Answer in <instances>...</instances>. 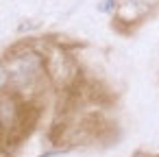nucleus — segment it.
Segmentation results:
<instances>
[{"mask_svg": "<svg viewBox=\"0 0 159 157\" xmlns=\"http://www.w3.org/2000/svg\"><path fill=\"white\" fill-rule=\"evenodd\" d=\"M44 70H46L44 59H42L37 53L29 50V53H24V55H20V57L13 59V66H11V81H13L18 87H31L35 81H39V79L44 76Z\"/></svg>", "mask_w": 159, "mask_h": 157, "instance_id": "f257e3e1", "label": "nucleus"}, {"mask_svg": "<svg viewBox=\"0 0 159 157\" xmlns=\"http://www.w3.org/2000/svg\"><path fill=\"white\" fill-rule=\"evenodd\" d=\"M7 83H9V70L5 66H0V90H2Z\"/></svg>", "mask_w": 159, "mask_h": 157, "instance_id": "f03ea898", "label": "nucleus"}, {"mask_svg": "<svg viewBox=\"0 0 159 157\" xmlns=\"http://www.w3.org/2000/svg\"><path fill=\"white\" fill-rule=\"evenodd\" d=\"M98 9H100V11H111V9H113V0H102Z\"/></svg>", "mask_w": 159, "mask_h": 157, "instance_id": "7ed1b4c3", "label": "nucleus"}, {"mask_svg": "<svg viewBox=\"0 0 159 157\" xmlns=\"http://www.w3.org/2000/svg\"><path fill=\"white\" fill-rule=\"evenodd\" d=\"M133 2H144V0H133Z\"/></svg>", "mask_w": 159, "mask_h": 157, "instance_id": "20e7f679", "label": "nucleus"}]
</instances>
